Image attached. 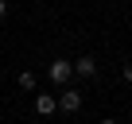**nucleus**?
I'll list each match as a JSON object with an SVG mask.
<instances>
[{
  "label": "nucleus",
  "instance_id": "1",
  "mask_svg": "<svg viewBox=\"0 0 132 124\" xmlns=\"http://www.w3.org/2000/svg\"><path fill=\"white\" fill-rule=\"evenodd\" d=\"M47 78H51L54 85H66V82L74 78V62H66V58H54L51 66H47Z\"/></svg>",
  "mask_w": 132,
  "mask_h": 124
},
{
  "label": "nucleus",
  "instance_id": "2",
  "mask_svg": "<svg viewBox=\"0 0 132 124\" xmlns=\"http://www.w3.org/2000/svg\"><path fill=\"white\" fill-rule=\"evenodd\" d=\"M82 101H86L82 89H62V93H58V109H62V112H78Z\"/></svg>",
  "mask_w": 132,
  "mask_h": 124
},
{
  "label": "nucleus",
  "instance_id": "3",
  "mask_svg": "<svg viewBox=\"0 0 132 124\" xmlns=\"http://www.w3.org/2000/svg\"><path fill=\"white\" fill-rule=\"evenodd\" d=\"M35 112H39V116H54V112H58V97L35 93Z\"/></svg>",
  "mask_w": 132,
  "mask_h": 124
},
{
  "label": "nucleus",
  "instance_id": "4",
  "mask_svg": "<svg viewBox=\"0 0 132 124\" xmlns=\"http://www.w3.org/2000/svg\"><path fill=\"white\" fill-rule=\"evenodd\" d=\"M74 74H78V78H97V62H93L89 54H82V58L74 62Z\"/></svg>",
  "mask_w": 132,
  "mask_h": 124
},
{
  "label": "nucleus",
  "instance_id": "5",
  "mask_svg": "<svg viewBox=\"0 0 132 124\" xmlns=\"http://www.w3.org/2000/svg\"><path fill=\"white\" fill-rule=\"evenodd\" d=\"M16 82H20V89H35V74H31V70H23Z\"/></svg>",
  "mask_w": 132,
  "mask_h": 124
},
{
  "label": "nucleus",
  "instance_id": "6",
  "mask_svg": "<svg viewBox=\"0 0 132 124\" xmlns=\"http://www.w3.org/2000/svg\"><path fill=\"white\" fill-rule=\"evenodd\" d=\"M120 74H124V82H128V85H132V62H128V66H124V70H120Z\"/></svg>",
  "mask_w": 132,
  "mask_h": 124
},
{
  "label": "nucleus",
  "instance_id": "7",
  "mask_svg": "<svg viewBox=\"0 0 132 124\" xmlns=\"http://www.w3.org/2000/svg\"><path fill=\"white\" fill-rule=\"evenodd\" d=\"M4 16H8V4H4V0H0V20H4Z\"/></svg>",
  "mask_w": 132,
  "mask_h": 124
},
{
  "label": "nucleus",
  "instance_id": "8",
  "mask_svg": "<svg viewBox=\"0 0 132 124\" xmlns=\"http://www.w3.org/2000/svg\"><path fill=\"white\" fill-rule=\"evenodd\" d=\"M101 124H117V120H113V116H105V120H101Z\"/></svg>",
  "mask_w": 132,
  "mask_h": 124
}]
</instances>
